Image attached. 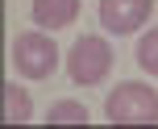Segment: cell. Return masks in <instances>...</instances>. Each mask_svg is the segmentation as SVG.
<instances>
[{
	"label": "cell",
	"instance_id": "6da1fadb",
	"mask_svg": "<svg viewBox=\"0 0 158 129\" xmlns=\"http://www.w3.org/2000/svg\"><path fill=\"white\" fill-rule=\"evenodd\" d=\"M104 117L112 125H158V92L142 79H125L108 92Z\"/></svg>",
	"mask_w": 158,
	"mask_h": 129
},
{
	"label": "cell",
	"instance_id": "7a4b0ae2",
	"mask_svg": "<svg viewBox=\"0 0 158 129\" xmlns=\"http://www.w3.org/2000/svg\"><path fill=\"white\" fill-rule=\"evenodd\" d=\"M63 63H67L71 83H79V88H96V83H104L108 71H112V46H108V38L83 33V38L71 42V50H67Z\"/></svg>",
	"mask_w": 158,
	"mask_h": 129
},
{
	"label": "cell",
	"instance_id": "3957f363",
	"mask_svg": "<svg viewBox=\"0 0 158 129\" xmlns=\"http://www.w3.org/2000/svg\"><path fill=\"white\" fill-rule=\"evenodd\" d=\"M50 29H21L13 38V71H21L25 79H46L58 67V46L54 38H46Z\"/></svg>",
	"mask_w": 158,
	"mask_h": 129
},
{
	"label": "cell",
	"instance_id": "277c9868",
	"mask_svg": "<svg viewBox=\"0 0 158 129\" xmlns=\"http://www.w3.org/2000/svg\"><path fill=\"white\" fill-rule=\"evenodd\" d=\"M154 13V0H100V25L104 33H137Z\"/></svg>",
	"mask_w": 158,
	"mask_h": 129
},
{
	"label": "cell",
	"instance_id": "5b68a950",
	"mask_svg": "<svg viewBox=\"0 0 158 129\" xmlns=\"http://www.w3.org/2000/svg\"><path fill=\"white\" fill-rule=\"evenodd\" d=\"M29 17H33V25H42V29H67V25L79 17V0H33Z\"/></svg>",
	"mask_w": 158,
	"mask_h": 129
},
{
	"label": "cell",
	"instance_id": "8992f818",
	"mask_svg": "<svg viewBox=\"0 0 158 129\" xmlns=\"http://www.w3.org/2000/svg\"><path fill=\"white\" fill-rule=\"evenodd\" d=\"M4 121H8V125H29V121H33V96H29L17 79L4 83Z\"/></svg>",
	"mask_w": 158,
	"mask_h": 129
},
{
	"label": "cell",
	"instance_id": "52a82bcc",
	"mask_svg": "<svg viewBox=\"0 0 158 129\" xmlns=\"http://www.w3.org/2000/svg\"><path fill=\"white\" fill-rule=\"evenodd\" d=\"M87 121V108L79 100H54L46 108V125H83Z\"/></svg>",
	"mask_w": 158,
	"mask_h": 129
},
{
	"label": "cell",
	"instance_id": "ba28073f",
	"mask_svg": "<svg viewBox=\"0 0 158 129\" xmlns=\"http://www.w3.org/2000/svg\"><path fill=\"white\" fill-rule=\"evenodd\" d=\"M137 67H142L146 75H158V25H150V29L137 38Z\"/></svg>",
	"mask_w": 158,
	"mask_h": 129
}]
</instances>
